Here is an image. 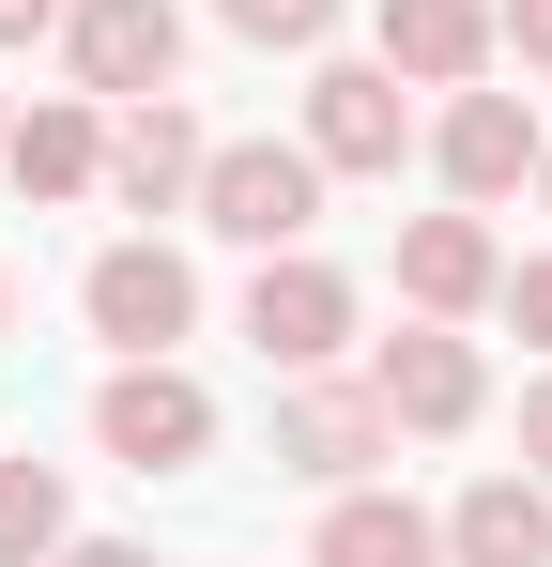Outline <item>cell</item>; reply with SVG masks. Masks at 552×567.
<instances>
[{
	"instance_id": "1",
	"label": "cell",
	"mask_w": 552,
	"mask_h": 567,
	"mask_svg": "<svg viewBox=\"0 0 552 567\" xmlns=\"http://www.w3.org/2000/svg\"><path fill=\"white\" fill-rule=\"evenodd\" d=\"M307 215H323V154L307 138H215L200 154V230H231V246H307Z\"/></svg>"
},
{
	"instance_id": "16",
	"label": "cell",
	"mask_w": 552,
	"mask_h": 567,
	"mask_svg": "<svg viewBox=\"0 0 552 567\" xmlns=\"http://www.w3.org/2000/svg\"><path fill=\"white\" fill-rule=\"evenodd\" d=\"M47 553H62V475L0 461V567H47Z\"/></svg>"
},
{
	"instance_id": "12",
	"label": "cell",
	"mask_w": 552,
	"mask_h": 567,
	"mask_svg": "<svg viewBox=\"0 0 552 567\" xmlns=\"http://www.w3.org/2000/svg\"><path fill=\"white\" fill-rule=\"evenodd\" d=\"M460 567H552V475H476L446 522Z\"/></svg>"
},
{
	"instance_id": "4",
	"label": "cell",
	"mask_w": 552,
	"mask_h": 567,
	"mask_svg": "<svg viewBox=\"0 0 552 567\" xmlns=\"http://www.w3.org/2000/svg\"><path fill=\"white\" fill-rule=\"evenodd\" d=\"M307 154H323V169H399V154H415L399 62H323V78H307Z\"/></svg>"
},
{
	"instance_id": "22",
	"label": "cell",
	"mask_w": 552,
	"mask_h": 567,
	"mask_svg": "<svg viewBox=\"0 0 552 567\" xmlns=\"http://www.w3.org/2000/svg\"><path fill=\"white\" fill-rule=\"evenodd\" d=\"M47 16H62V0H0V47H31V31H47Z\"/></svg>"
},
{
	"instance_id": "2",
	"label": "cell",
	"mask_w": 552,
	"mask_h": 567,
	"mask_svg": "<svg viewBox=\"0 0 552 567\" xmlns=\"http://www.w3.org/2000/svg\"><path fill=\"white\" fill-rule=\"evenodd\" d=\"M92 445H108L123 475H184L200 445H215V399H200L170 353H123V383L92 399Z\"/></svg>"
},
{
	"instance_id": "11",
	"label": "cell",
	"mask_w": 552,
	"mask_h": 567,
	"mask_svg": "<svg viewBox=\"0 0 552 567\" xmlns=\"http://www.w3.org/2000/svg\"><path fill=\"white\" fill-rule=\"evenodd\" d=\"M430 154H446V185H460V199H507L522 169H538V107H522V93H460Z\"/></svg>"
},
{
	"instance_id": "10",
	"label": "cell",
	"mask_w": 552,
	"mask_h": 567,
	"mask_svg": "<svg viewBox=\"0 0 552 567\" xmlns=\"http://www.w3.org/2000/svg\"><path fill=\"white\" fill-rule=\"evenodd\" d=\"M384 445H399V414H384V399H354V383H323V399H292V414H276V461L323 475V491H354Z\"/></svg>"
},
{
	"instance_id": "24",
	"label": "cell",
	"mask_w": 552,
	"mask_h": 567,
	"mask_svg": "<svg viewBox=\"0 0 552 567\" xmlns=\"http://www.w3.org/2000/svg\"><path fill=\"white\" fill-rule=\"evenodd\" d=\"M538 199H552V154H538Z\"/></svg>"
},
{
	"instance_id": "23",
	"label": "cell",
	"mask_w": 552,
	"mask_h": 567,
	"mask_svg": "<svg viewBox=\"0 0 552 567\" xmlns=\"http://www.w3.org/2000/svg\"><path fill=\"white\" fill-rule=\"evenodd\" d=\"M0 338H16V277H0Z\"/></svg>"
},
{
	"instance_id": "7",
	"label": "cell",
	"mask_w": 552,
	"mask_h": 567,
	"mask_svg": "<svg viewBox=\"0 0 552 567\" xmlns=\"http://www.w3.org/2000/svg\"><path fill=\"white\" fill-rule=\"evenodd\" d=\"M368 399H384L399 430H476V338H446V322L384 338V369H368Z\"/></svg>"
},
{
	"instance_id": "21",
	"label": "cell",
	"mask_w": 552,
	"mask_h": 567,
	"mask_svg": "<svg viewBox=\"0 0 552 567\" xmlns=\"http://www.w3.org/2000/svg\"><path fill=\"white\" fill-rule=\"evenodd\" d=\"M522 461L552 475V383H538V399H522Z\"/></svg>"
},
{
	"instance_id": "15",
	"label": "cell",
	"mask_w": 552,
	"mask_h": 567,
	"mask_svg": "<svg viewBox=\"0 0 552 567\" xmlns=\"http://www.w3.org/2000/svg\"><path fill=\"white\" fill-rule=\"evenodd\" d=\"M0 154H16V185H31V199L108 185V138H92V107H31V123H0Z\"/></svg>"
},
{
	"instance_id": "3",
	"label": "cell",
	"mask_w": 552,
	"mask_h": 567,
	"mask_svg": "<svg viewBox=\"0 0 552 567\" xmlns=\"http://www.w3.org/2000/svg\"><path fill=\"white\" fill-rule=\"evenodd\" d=\"M62 62H78V93H170V62H184V16L170 0H62Z\"/></svg>"
},
{
	"instance_id": "19",
	"label": "cell",
	"mask_w": 552,
	"mask_h": 567,
	"mask_svg": "<svg viewBox=\"0 0 552 567\" xmlns=\"http://www.w3.org/2000/svg\"><path fill=\"white\" fill-rule=\"evenodd\" d=\"M507 307H522V338L552 353V261H522V277H507Z\"/></svg>"
},
{
	"instance_id": "9",
	"label": "cell",
	"mask_w": 552,
	"mask_h": 567,
	"mask_svg": "<svg viewBox=\"0 0 552 567\" xmlns=\"http://www.w3.org/2000/svg\"><path fill=\"white\" fill-rule=\"evenodd\" d=\"M399 291H415L430 322H460V307H491V291H507V246L476 230V199H460V215H415V230H399Z\"/></svg>"
},
{
	"instance_id": "20",
	"label": "cell",
	"mask_w": 552,
	"mask_h": 567,
	"mask_svg": "<svg viewBox=\"0 0 552 567\" xmlns=\"http://www.w3.org/2000/svg\"><path fill=\"white\" fill-rule=\"evenodd\" d=\"M47 567H154V553H139V537H62Z\"/></svg>"
},
{
	"instance_id": "13",
	"label": "cell",
	"mask_w": 552,
	"mask_h": 567,
	"mask_svg": "<svg viewBox=\"0 0 552 567\" xmlns=\"http://www.w3.org/2000/svg\"><path fill=\"white\" fill-rule=\"evenodd\" d=\"M384 62L430 78V93H476V62H491V0H384Z\"/></svg>"
},
{
	"instance_id": "17",
	"label": "cell",
	"mask_w": 552,
	"mask_h": 567,
	"mask_svg": "<svg viewBox=\"0 0 552 567\" xmlns=\"http://www.w3.org/2000/svg\"><path fill=\"white\" fill-rule=\"evenodd\" d=\"M215 16H231L246 47H323V31H338V0H215Z\"/></svg>"
},
{
	"instance_id": "6",
	"label": "cell",
	"mask_w": 552,
	"mask_h": 567,
	"mask_svg": "<svg viewBox=\"0 0 552 567\" xmlns=\"http://www.w3.org/2000/svg\"><path fill=\"white\" fill-rule=\"evenodd\" d=\"M78 307H92V338H108V353H170L184 322H200V277H184L170 246H108V261L78 277Z\"/></svg>"
},
{
	"instance_id": "18",
	"label": "cell",
	"mask_w": 552,
	"mask_h": 567,
	"mask_svg": "<svg viewBox=\"0 0 552 567\" xmlns=\"http://www.w3.org/2000/svg\"><path fill=\"white\" fill-rule=\"evenodd\" d=\"M491 47H522V62H552V0H491Z\"/></svg>"
},
{
	"instance_id": "14",
	"label": "cell",
	"mask_w": 552,
	"mask_h": 567,
	"mask_svg": "<svg viewBox=\"0 0 552 567\" xmlns=\"http://www.w3.org/2000/svg\"><path fill=\"white\" fill-rule=\"evenodd\" d=\"M430 553H446V537H430L399 491H338L323 537H307V567H430Z\"/></svg>"
},
{
	"instance_id": "8",
	"label": "cell",
	"mask_w": 552,
	"mask_h": 567,
	"mask_svg": "<svg viewBox=\"0 0 552 567\" xmlns=\"http://www.w3.org/2000/svg\"><path fill=\"white\" fill-rule=\"evenodd\" d=\"M200 154H215V138H200L170 93H139V107H123V138H108V185H123V215H184V199H200Z\"/></svg>"
},
{
	"instance_id": "5",
	"label": "cell",
	"mask_w": 552,
	"mask_h": 567,
	"mask_svg": "<svg viewBox=\"0 0 552 567\" xmlns=\"http://www.w3.org/2000/svg\"><path fill=\"white\" fill-rule=\"evenodd\" d=\"M246 338H262V369H323L354 338V277H323L307 246H276L262 277H246Z\"/></svg>"
}]
</instances>
